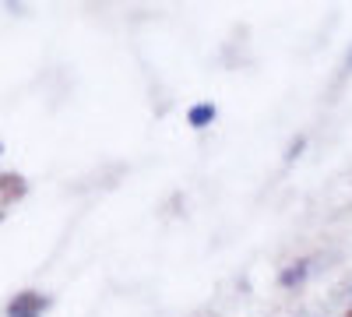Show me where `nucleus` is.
<instances>
[{"label": "nucleus", "mask_w": 352, "mask_h": 317, "mask_svg": "<svg viewBox=\"0 0 352 317\" xmlns=\"http://www.w3.org/2000/svg\"><path fill=\"white\" fill-rule=\"evenodd\" d=\"M50 310V296L39 293V289H21L8 300L4 307V317H43Z\"/></svg>", "instance_id": "obj_1"}, {"label": "nucleus", "mask_w": 352, "mask_h": 317, "mask_svg": "<svg viewBox=\"0 0 352 317\" xmlns=\"http://www.w3.org/2000/svg\"><path fill=\"white\" fill-rule=\"evenodd\" d=\"M345 289H349V296H352V278H349V285H345Z\"/></svg>", "instance_id": "obj_5"}, {"label": "nucleus", "mask_w": 352, "mask_h": 317, "mask_svg": "<svg viewBox=\"0 0 352 317\" xmlns=\"http://www.w3.org/2000/svg\"><path fill=\"white\" fill-rule=\"evenodd\" d=\"M310 275H314V261H310V257H296V261H289V265L278 272V285H282L285 293L303 289V285L310 282Z\"/></svg>", "instance_id": "obj_2"}, {"label": "nucleus", "mask_w": 352, "mask_h": 317, "mask_svg": "<svg viewBox=\"0 0 352 317\" xmlns=\"http://www.w3.org/2000/svg\"><path fill=\"white\" fill-rule=\"evenodd\" d=\"M0 155H4V141H0Z\"/></svg>", "instance_id": "obj_6"}, {"label": "nucleus", "mask_w": 352, "mask_h": 317, "mask_svg": "<svg viewBox=\"0 0 352 317\" xmlns=\"http://www.w3.org/2000/svg\"><path fill=\"white\" fill-rule=\"evenodd\" d=\"M303 145H307V138H296V141H292V145H289V159H292V155H300Z\"/></svg>", "instance_id": "obj_4"}, {"label": "nucleus", "mask_w": 352, "mask_h": 317, "mask_svg": "<svg viewBox=\"0 0 352 317\" xmlns=\"http://www.w3.org/2000/svg\"><path fill=\"white\" fill-rule=\"evenodd\" d=\"M215 120H219V106L212 99H201V102L187 106V127L190 131H208Z\"/></svg>", "instance_id": "obj_3"}]
</instances>
